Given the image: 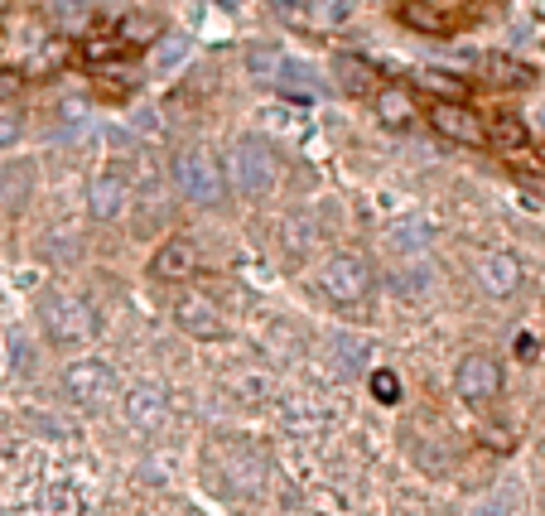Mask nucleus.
<instances>
[{
    "mask_svg": "<svg viewBox=\"0 0 545 516\" xmlns=\"http://www.w3.org/2000/svg\"><path fill=\"white\" fill-rule=\"evenodd\" d=\"M314 237H319V227H314L309 218H295V222H290V246H295V251H304V246L314 242Z\"/></svg>",
    "mask_w": 545,
    "mask_h": 516,
    "instance_id": "a878e982",
    "label": "nucleus"
},
{
    "mask_svg": "<svg viewBox=\"0 0 545 516\" xmlns=\"http://www.w3.org/2000/svg\"><path fill=\"white\" fill-rule=\"evenodd\" d=\"M492 136H497V145H507V150H517L521 140H526V131H521V121H517V116H502Z\"/></svg>",
    "mask_w": 545,
    "mask_h": 516,
    "instance_id": "5701e85b",
    "label": "nucleus"
},
{
    "mask_svg": "<svg viewBox=\"0 0 545 516\" xmlns=\"http://www.w3.org/2000/svg\"><path fill=\"white\" fill-rule=\"evenodd\" d=\"M430 126H435L444 140H454V145H483V140H488V126L468 107H459V102H435V107H430Z\"/></svg>",
    "mask_w": 545,
    "mask_h": 516,
    "instance_id": "1a4fd4ad",
    "label": "nucleus"
},
{
    "mask_svg": "<svg viewBox=\"0 0 545 516\" xmlns=\"http://www.w3.org/2000/svg\"><path fill=\"white\" fill-rule=\"evenodd\" d=\"M372 107H377V116H382L386 126H410L415 121V102H410L406 87H377Z\"/></svg>",
    "mask_w": 545,
    "mask_h": 516,
    "instance_id": "4468645a",
    "label": "nucleus"
},
{
    "mask_svg": "<svg viewBox=\"0 0 545 516\" xmlns=\"http://www.w3.org/2000/svg\"><path fill=\"white\" fill-rule=\"evenodd\" d=\"M271 5L285 15V20H304V15L314 10V0H271Z\"/></svg>",
    "mask_w": 545,
    "mask_h": 516,
    "instance_id": "bb28decb",
    "label": "nucleus"
},
{
    "mask_svg": "<svg viewBox=\"0 0 545 516\" xmlns=\"http://www.w3.org/2000/svg\"><path fill=\"white\" fill-rule=\"evenodd\" d=\"M15 87H20V73H5V68H0V102L15 97Z\"/></svg>",
    "mask_w": 545,
    "mask_h": 516,
    "instance_id": "cd10ccee",
    "label": "nucleus"
},
{
    "mask_svg": "<svg viewBox=\"0 0 545 516\" xmlns=\"http://www.w3.org/2000/svg\"><path fill=\"white\" fill-rule=\"evenodd\" d=\"M222 179L237 193H246V198H266L280 184V155H275V145L261 136H242L227 150V174Z\"/></svg>",
    "mask_w": 545,
    "mask_h": 516,
    "instance_id": "f257e3e1",
    "label": "nucleus"
},
{
    "mask_svg": "<svg viewBox=\"0 0 545 516\" xmlns=\"http://www.w3.org/2000/svg\"><path fill=\"white\" fill-rule=\"evenodd\" d=\"M319 290L324 299L333 304H362V299L372 295V271H367V261L353 256V251H338V256H328L324 266H319Z\"/></svg>",
    "mask_w": 545,
    "mask_h": 516,
    "instance_id": "39448f33",
    "label": "nucleus"
},
{
    "mask_svg": "<svg viewBox=\"0 0 545 516\" xmlns=\"http://www.w3.org/2000/svg\"><path fill=\"white\" fill-rule=\"evenodd\" d=\"M184 58H189V39H164L160 44V68H174Z\"/></svg>",
    "mask_w": 545,
    "mask_h": 516,
    "instance_id": "393cba45",
    "label": "nucleus"
},
{
    "mask_svg": "<svg viewBox=\"0 0 545 516\" xmlns=\"http://www.w3.org/2000/svg\"><path fill=\"white\" fill-rule=\"evenodd\" d=\"M121 208H126V179L121 174H97L92 189H87V213L97 222H111L121 218Z\"/></svg>",
    "mask_w": 545,
    "mask_h": 516,
    "instance_id": "ddd939ff",
    "label": "nucleus"
},
{
    "mask_svg": "<svg viewBox=\"0 0 545 516\" xmlns=\"http://www.w3.org/2000/svg\"><path fill=\"white\" fill-rule=\"evenodd\" d=\"M541 169H545V155H541Z\"/></svg>",
    "mask_w": 545,
    "mask_h": 516,
    "instance_id": "c85d7f7f",
    "label": "nucleus"
},
{
    "mask_svg": "<svg viewBox=\"0 0 545 516\" xmlns=\"http://www.w3.org/2000/svg\"><path fill=\"white\" fill-rule=\"evenodd\" d=\"M246 68H251V78L275 87L280 97H295V102H319L324 97V78L309 63H300V58H285L275 49H251Z\"/></svg>",
    "mask_w": 545,
    "mask_h": 516,
    "instance_id": "f03ea898",
    "label": "nucleus"
},
{
    "mask_svg": "<svg viewBox=\"0 0 545 516\" xmlns=\"http://www.w3.org/2000/svg\"><path fill=\"white\" fill-rule=\"evenodd\" d=\"M401 20H406V25H415V29H444V20H439L435 10L425 15V5H420V0H410V5H401Z\"/></svg>",
    "mask_w": 545,
    "mask_h": 516,
    "instance_id": "4be33fe9",
    "label": "nucleus"
},
{
    "mask_svg": "<svg viewBox=\"0 0 545 516\" xmlns=\"http://www.w3.org/2000/svg\"><path fill=\"white\" fill-rule=\"evenodd\" d=\"M39 512H44V516H78L82 512V497L73 488L54 483V488H44V497H39Z\"/></svg>",
    "mask_w": 545,
    "mask_h": 516,
    "instance_id": "dca6fc26",
    "label": "nucleus"
},
{
    "mask_svg": "<svg viewBox=\"0 0 545 516\" xmlns=\"http://www.w3.org/2000/svg\"><path fill=\"white\" fill-rule=\"evenodd\" d=\"M198 271V246L189 237H169V242L155 251V261H150V275L155 280H189Z\"/></svg>",
    "mask_w": 545,
    "mask_h": 516,
    "instance_id": "9b49d317",
    "label": "nucleus"
},
{
    "mask_svg": "<svg viewBox=\"0 0 545 516\" xmlns=\"http://www.w3.org/2000/svg\"><path fill=\"white\" fill-rule=\"evenodd\" d=\"M367 386H372V396H377L382 406H396V401H401V377L386 372V367H377V372L367 377Z\"/></svg>",
    "mask_w": 545,
    "mask_h": 516,
    "instance_id": "6ab92c4d",
    "label": "nucleus"
},
{
    "mask_svg": "<svg viewBox=\"0 0 545 516\" xmlns=\"http://www.w3.org/2000/svg\"><path fill=\"white\" fill-rule=\"evenodd\" d=\"M174 189L184 193L198 208H218L227 179H222V164L208 150H179L174 155Z\"/></svg>",
    "mask_w": 545,
    "mask_h": 516,
    "instance_id": "7ed1b4c3",
    "label": "nucleus"
},
{
    "mask_svg": "<svg viewBox=\"0 0 545 516\" xmlns=\"http://www.w3.org/2000/svg\"><path fill=\"white\" fill-rule=\"evenodd\" d=\"M126 415H131V425H140V430H160L164 420H169V396H164L160 386H131L126 391Z\"/></svg>",
    "mask_w": 545,
    "mask_h": 516,
    "instance_id": "f8f14e48",
    "label": "nucleus"
},
{
    "mask_svg": "<svg viewBox=\"0 0 545 516\" xmlns=\"http://www.w3.org/2000/svg\"><path fill=\"white\" fill-rule=\"evenodd\" d=\"M63 396L78 401V406H97L102 396H111V367L97 357H82L63 372Z\"/></svg>",
    "mask_w": 545,
    "mask_h": 516,
    "instance_id": "6e6552de",
    "label": "nucleus"
},
{
    "mask_svg": "<svg viewBox=\"0 0 545 516\" xmlns=\"http://www.w3.org/2000/svg\"><path fill=\"white\" fill-rule=\"evenodd\" d=\"M169 314H174V324L184 328L189 338H198V343H218V338H227V319H222V309L208 295H179Z\"/></svg>",
    "mask_w": 545,
    "mask_h": 516,
    "instance_id": "423d86ee",
    "label": "nucleus"
},
{
    "mask_svg": "<svg viewBox=\"0 0 545 516\" xmlns=\"http://www.w3.org/2000/svg\"><path fill=\"white\" fill-rule=\"evenodd\" d=\"M488 78L492 82H512V87H526L531 82V68H521L512 58H488Z\"/></svg>",
    "mask_w": 545,
    "mask_h": 516,
    "instance_id": "aec40b11",
    "label": "nucleus"
},
{
    "mask_svg": "<svg viewBox=\"0 0 545 516\" xmlns=\"http://www.w3.org/2000/svg\"><path fill=\"white\" fill-rule=\"evenodd\" d=\"M454 391H459V401H468V406H488L492 396L502 391V367L488 353L464 357L459 372H454Z\"/></svg>",
    "mask_w": 545,
    "mask_h": 516,
    "instance_id": "0eeeda50",
    "label": "nucleus"
},
{
    "mask_svg": "<svg viewBox=\"0 0 545 516\" xmlns=\"http://www.w3.org/2000/svg\"><path fill=\"white\" fill-rule=\"evenodd\" d=\"M232 391L242 396L246 406H261V401L271 396V377H261V372H242V377L232 381Z\"/></svg>",
    "mask_w": 545,
    "mask_h": 516,
    "instance_id": "f3484780",
    "label": "nucleus"
},
{
    "mask_svg": "<svg viewBox=\"0 0 545 516\" xmlns=\"http://www.w3.org/2000/svg\"><path fill=\"white\" fill-rule=\"evenodd\" d=\"M333 353H338V372H357L362 357H367V343H357V338H333Z\"/></svg>",
    "mask_w": 545,
    "mask_h": 516,
    "instance_id": "412c9836",
    "label": "nucleus"
},
{
    "mask_svg": "<svg viewBox=\"0 0 545 516\" xmlns=\"http://www.w3.org/2000/svg\"><path fill=\"white\" fill-rule=\"evenodd\" d=\"M333 73H338V87L343 92H353V97H367V92H377V73H372V63L367 58H338L333 63Z\"/></svg>",
    "mask_w": 545,
    "mask_h": 516,
    "instance_id": "2eb2a0df",
    "label": "nucleus"
},
{
    "mask_svg": "<svg viewBox=\"0 0 545 516\" xmlns=\"http://www.w3.org/2000/svg\"><path fill=\"white\" fill-rule=\"evenodd\" d=\"M478 285L492 299H512L521 290V261L507 251H483L478 256Z\"/></svg>",
    "mask_w": 545,
    "mask_h": 516,
    "instance_id": "9d476101",
    "label": "nucleus"
},
{
    "mask_svg": "<svg viewBox=\"0 0 545 516\" xmlns=\"http://www.w3.org/2000/svg\"><path fill=\"white\" fill-rule=\"evenodd\" d=\"M420 82H425L430 92H439L444 102H454V97L464 92V78H454V73H444V68H425V73H420Z\"/></svg>",
    "mask_w": 545,
    "mask_h": 516,
    "instance_id": "a211bd4d",
    "label": "nucleus"
},
{
    "mask_svg": "<svg viewBox=\"0 0 545 516\" xmlns=\"http://www.w3.org/2000/svg\"><path fill=\"white\" fill-rule=\"evenodd\" d=\"M20 126H25V121H20V111L0 102V145H15V140H20Z\"/></svg>",
    "mask_w": 545,
    "mask_h": 516,
    "instance_id": "b1692460",
    "label": "nucleus"
},
{
    "mask_svg": "<svg viewBox=\"0 0 545 516\" xmlns=\"http://www.w3.org/2000/svg\"><path fill=\"white\" fill-rule=\"evenodd\" d=\"M44 333L58 348H78L97 333V309L78 295H49L44 299Z\"/></svg>",
    "mask_w": 545,
    "mask_h": 516,
    "instance_id": "20e7f679",
    "label": "nucleus"
}]
</instances>
